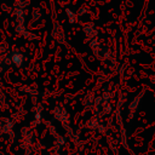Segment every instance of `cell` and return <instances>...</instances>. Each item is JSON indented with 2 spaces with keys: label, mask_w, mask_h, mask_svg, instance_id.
<instances>
[]
</instances>
